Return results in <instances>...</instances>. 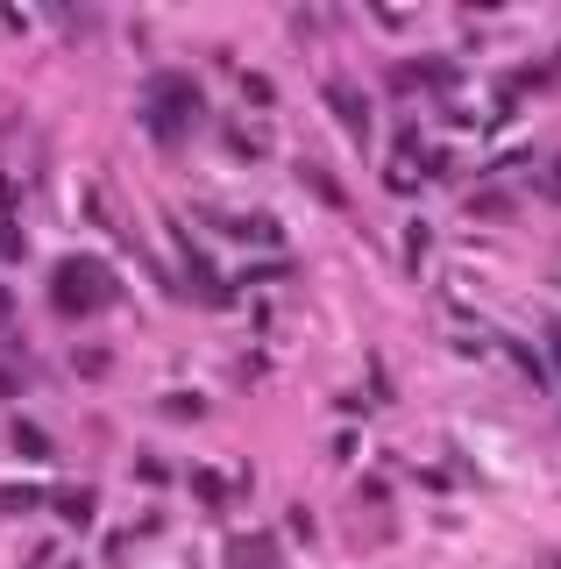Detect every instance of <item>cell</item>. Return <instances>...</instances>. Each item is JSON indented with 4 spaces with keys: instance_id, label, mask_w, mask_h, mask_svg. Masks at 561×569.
I'll return each mask as SVG.
<instances>
[{
    "instance_id": "1",
    "label": "cell",
    "mask_w": 561,
    "mask_h": 569,
    "mask_svg": "<svg viewBox=\"0 0 561 569\" xmlns=\"http://www.w3.org/2000/svg\"><path fill=\"white\" fill-rule=\"evenodd\" d=\"M50 299H58L64 313H93L100 299H107V278H100V263H58V278H50Z\"/></svg>"
}]
</instances>
